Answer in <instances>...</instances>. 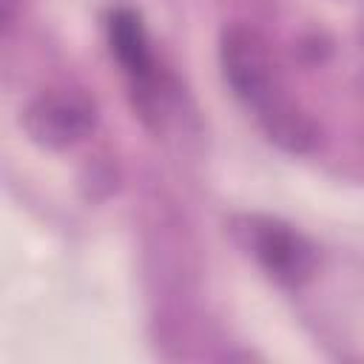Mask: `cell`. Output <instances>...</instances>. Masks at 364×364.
<instances>
[{"mask_svg":"<svg viewBox=\"0 0 364 364\" xmlns=\"http://www.w3.org/2000/svg\"><path fill=\"white\" fill-rule=\"evenodd\" d=\"M94 122H97V111L91 100L77 91L43 94L23 114V125L28 136L51 151H63L85 139L94 131Z\"/></svg>","mask_w":364,"mask_h":364,"instance_id":"1","label":"cell"},{"mask_svg":"<svg viewBox=\"0 0 364 364\" xmlns=\"http://www.w3.org/2000/svg\"><path fill=\"white\" fill-rule=\"evenodd\" d=\"M219 57H222L225 80L239 100L262 105L270 97V82H273L270 60H267L264 43L250 28L236 26L225 31Z\"/></svg>","mask_w":364,"mask_h":364,"instance_id":"2","label":"cell"},{"mask_svg":"<svg viewBox=\"0 0 364 364\" xmlns=\"http://www.w3.org/2000/svg\"><path fill=\"white\" fill-rule=\"evenodd\" d=\"M253 250H256L259 262L282 282H301L313 267L310 247L282 225L256 228L253 230Z\"/></svg>","mask_w":364,"mask_h":364,"instance_id":"3","label":"cell"},{"mask_svg":"<svg viewBox=\"0 0 364 364\" xmlns=\"http://www.w3.org/2000/svg\"><path fill=\"white\" fill-rule=\"evenodd\" d=\"M262 125L267 136L290 154H307L318 139V131L304 111L290 102H276L270 97L262 102Z\"/></svg>","mask_w":364,"mask_h":364,"instance_id":"4","label":"cell"},{"mask_svg":"<svg viewBox=\"0 0 364 364\" xmlns=\"http://www.w3.org/2000/svg\"><path fill=\"white\" fill-rule=\"evenodd\" d=\"M108 40H111V51L117 54L119 65L134 74V77H145L151 68V57H148V46H145V34H142V23L134 11L119 9L111 14L108 23Z\"/></svg>","mask_w":364,"mask_h":364,"instance_id":"5","label":"cell"}]
</instances>
